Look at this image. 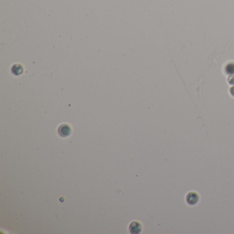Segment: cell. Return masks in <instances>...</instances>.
<instances>
[{"instance_id": "cell-1", "label": "cell", "mask_w": 234, "mask_h": 234, "mask_svg": "<svg viewBox=\"0 0 234 234\" xmlns=\"http://www.w3.org/2000/svg\"><path fill=\"white\" fill-rule=\"evenodd\" d=\"M58 134L60 136L63 137H68L71 134V129L70 126L67 124H62L60 126L58 130Z\"/></svg>"}, {"instance_id": "cell-2", "label": "cell", "mask_w": 234, "mask_h": 234, "mask_svg": "<svg viewBox=\"0 0 234 234\" xmlns=\"http://www.w3.org/2000/svg\"><path fill=\"white\" fill-rule=\"evenodd\" d=\"M199 200L198 195L196 192H189L186 196V202L190 205H194L198 203Z\"/></svg>"}, {"instance_id": "cell-3", "label": "cell", "mask_w": 234, "mask_h": 234, "mask_svg": "<svg viewBox=\"0 0 234 234\" xmlns=\"http://www.w3.org/2000/svg\"><path fill=\"white\" fill-rule=\"evenodd\" d=\"M129 231L133 234L139 233L142 231L141 224L138 222H133L129 226Z\"/></svg>"}, {"instance_id": "cell-4", "label": "cell", "mask_w": 234, "mask_h": 234, "mask_svg": "<svg viewBox=\"0 0 234 234\" xmlns=\"http://www.w3.org/2000/svg\"><path fill=\"white\" fill-rule=\"evenodd\" d=\"M12 72L14 75H20L23 73V67L20 65H14L12 67Z\"/></svg>"}, {"instance_id": "cell-5", "label": "cell", "mask_w": 234, "mask_h": 234, "mask_svg": "<svg viewBox=\"0 0 234 234\" xmlns=\"http://www.w3.org/2000/svg\"><path fill=\"white\" fill-rule=\"evenodd\" d=\"M226 72L228 74H233L234 73V64L231 63L226 66Z\"/></svg>"}, {"instance_id": "cell-6", "label": "cell", "mask_w": 234, "mask_h": 234, "mask_svg": "<svg viewBox=\"0 0 234 234\" xmlns=\"http://www.w3.org/2000/svg\"><path fill=\"white\" fill-rule=\"evenodd\" d=\"M228 82L230 84V85H234V76H230L229 78V80H228Z\"/></svg>"}, {"instance_id": "cell-7", "label": "cell", "mask_w": 234, "mask_h": 234, "mask_svg": "<svg viewBox=\"0 0 234 234\" xmlns=\"http://www.w3.org/2000/svg\"><path fill=\"white\" fill-rule=\"evenodd\" d=\"M230 93L231 94V95H233V96L234 97V87H231L230 89Z\"/></svg>"}]
</instances>
